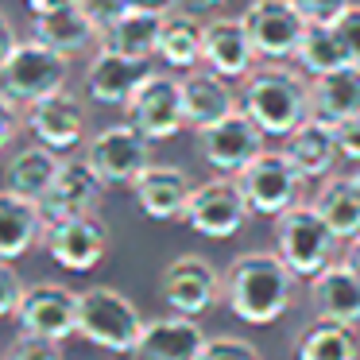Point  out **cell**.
<instances>
[{"label": "cell", "instance_id": "18", "mask_svg": "<svg viewBox=\"0 0 360 360\" xmlns=\"http://www.w3.org/2000/svg\"><path fill=\"white\" fill-rule=\"evenodd\" d=\"M27 128L35 132V140L47 143L55 151H70L86 140V105L74 94L58 89V94L43 97L27 109Z\"/></svg>", "mask_w": 360, "mask_h": 360}, {"label": "cell", "instance_id": "34", "mask_svg": "<svg viewBox=\"0 0 360 360\" xmlns=\"http://www.w3.org/2000/svg\"><path fill=\"white\" fill-rule=\"evenodd\" d=\"M24 298H27L24 279L16 275L12 259H4V267H0V310H4V318H16L20 306H24Z\"/></svg>", "mask_w": 360, "mask_h": 360}, {"label": "cell", "instance_id": "30", "mask_svg": "<svg viewBox=\"0 0 360 360\" xmlns=\"http://www.w3.org/2000/svg\"><path fill=\"white\" fill-rule=\"evenodd\" d=\"M356 326L345 321L318 318L314 326H306L295 341V360H360L356 349Z\"/></svg>", "mask_w": 360, "mask_h": 360}, {"label": "cell", "instance_id": "23", "mask_svg": "<svg viewBox=\"0 0 360 360\" xmlns=\"http://www.w3.org/2000/svg\"><path fill=\"white\" fill-rule=\"evenodd\" d=\"M58 171H63V159H58L55 148H47V143H27L4 167V190L24 194L32 202H43L51 194V186H55Z\"/></svg>", "mask_w": 360, "mask_h": 360}, {"label": "cell", "instance_id": "21", "mask_svg": "<svg viewBox=\"0 0 360 360\" xmlns=\"http://www.w3.org/2000/svg\"><path fill=\"white\" fill-rule=\"evenodd\" d=\"M47 225L51 221L39 202H32L24 194H12V190L0 194V256L4 259L16 264L27 248H35L47 236Z\"/></svg>", "mask_w": 360, "mask_h": 360}, {"label": "cell", "instance_id": "7", "mask_svg": "<svg viewBox=\"0 0 360 360\" xmlns=\"http://www.w3.org/2000/svg\"><path fill=\"white\" fill-rule=\"evenodd\" d=\"M248 198H244L240 182L233 179H210L202 186H194L190 194V205H186V225L194 233L210 236V240H229L236 236L244 225H248Z\"/></svg>", "mask_w": 360, "mask_h": 360}, {"label": "cell", "instance_id": "2", "mask_svg": "<svg viewBox=\"0 0 360 360\" xmlns=\"http://www.w3.org/2000/svg\"><path fill=\"white\" fill-rule=\"evenodd\" d=\"M70 58L47 47L43 39H20L0 63V97L8 109H32L35 101L66 89Z\"/></svg>", "mask_w": 360, "mask_h": 360}, {"label": "cell", "instance_id": "36", "mask_svg": "<svg viewBox=\"0 0 360 360\" xmlns=\"http://www.w3.org/2000/svg\"><path fill=\"white\" fill-rule=\"evenodd\" d=\"M202 360H259V352L240 337H210V349Z\"/></svg>", "mask_w": 360, "mask_h": 360}, {"label": "cell", "instance_id": "12", "mask_svg": "<svg viewBox=\"0 0 360 360\" xmlns=\"http://www.w3.org/2000/svg\"><path fill=\"white\" fill-rule=\"evenodd\" d=\"M47 252L66 271H94L109 252V229L97 213H78L47 225Z\"/></svg>", "mask_w": 360, "mask_h": 360}, {"label": "cell", "instance_id": "43", "mask_svg": "<svg viewBox=\"0 0 360 360\" xmlns=\"http://www.w3.org/2000/svg\"><path fill=\"white\" fill-rule=\"evenodd\" d=\"M345 264H349L352 271L360 275V236H356V240H352V248H349V256H345Z\"/></svg>", "mask_w": 360, "mask_h": 360}, {"label": "cell", "instance_id": "25", "mask_svg": "<svg viewBox=\"0 0 360 360\" xmlns=\"http://www.w3.org/2000/svg\"><path fill=\"white\" fill-rule=\"evenodd\" d=\"M35 39H43L47 47H55L58 55L74 58V55L89 51L97 39H101V27L94 24V16H89L82 4H66V8L35 16Z\"/></svg>", "mask_w": 360, "mask_h": 360}, {"label": "cell", "instance_id": "24", "mask_svg": "<svg viewBox=\"0 0 360 360\" xmlns=\"http://www.w3.org/2000/svg\"><path fill=\"white\" fill-rule=\"evenodd\" d=\"M182 101H186L190 128H210L217 120H225L229 112H236V97L229 89V78H221L210 66L182 78Z\"/></svg>", "mask_w": 360, "mask_h": 360}, {"label": "cell", "instance_id": "27", "mask_svg": "<svg viewBox=\"0 0 360 360\" xmlns=\"http://www.w3.org/2000/svg\"><path fill=\"white\" fill-rule=\"evenodd\" d=\"M283 151L290 155V163L302 171V179H326L329 171H333L337 155H341V148H337V136L329 124H321V120H302V124L295 128L290 136H283Z\"/></svg>", "mask_w": 360, "mask_h": 360}, {"label": "cell", "instance_id": "40", "mask_svg": "<svg viewBox=\"0 0 360 360\" xmlns=\"http://www.w3.org/2000/svg\"><path fill=\"white\" fill-rule=\"evenodd\" d=\"M229 0H179V8H186V12H217V8H225Z\"/></svg>", "mask_w": 360, "mask_h": 360}, {"label": "cell", "instance_id": "5", "mask_svg": "<svg viewBox=\"0 0 360 360\" xmlns=\"http://www.w3.org/2000/svg\"><path fill=\"white\" fill-rule=\"evenodd\" d=\"M275 244H279V256L295 267V275L314 279L321 275L337 256V244L341 236L333 233L326 217H321L318 205H290L287 213L275 217Z\"/></svg>", "mask_w": 360, "mask_h": 360}, {"label": "cell", "instance_id": "41", "mask_svg": "<svg viewBox=\"0 0 360 360\" xmlns=\"http://www.w3.org/2000/svg\"><path fill=\"white\" fill-rule=\"evenodd\" d=\"M66 4H78V0H27V8H32V16H43V12L66 8Z\"/></svg>", "mask_w": 360, "mask_h": 360}, {"label": "cell", "instance_id": "17", "mask_svg": "<svg viewBox=\"0 0 360 360\" xmlns=\"http://www.w3.org/2000/svg\"><path fill=\"white\" fill-rule=\"evenodd\" d=\"M105 186H109V182L97 174V167L89 163V159H70V163H63L51 194L43 198L39 205H43V213H47V221L78 217V213H97Z\"/></svg>", "mask_w": 360, "mask_h": 360}, {"label": "cell", "instance_id": "1", "mask_svg": "<svg viewBox=\"0 0 360 360\" xmlns=\"http://www.w3.org/2000/svg\"><path fill=\"white\" fill-rule=\"evenodd\" d=\"M295 267L279 252H244L225 271V302L248 326H271L295 302Z\"/></svg>", "mask_w": 360, "mask_h": 360}, {"label": "cell", "instance_id": "39", "mask_svg": "<svg viewBox=\"0 0 360 360\" xmlns=\"http://www.w3.org/2000/svg\"><path fill=\"white\" fill-rule=\"evenodd\" d=\"M298 8L306 12L310 20H321V24H333L345 8H349V0H295Z\"/></svg>", "mask_w": 360, "mask_h": 360}, {"label": "cell", "instance_id": "42", "mask_svg": "<svg viewBox=\"0 0 360 360\" xmlns=\"http://www.w3.org/2000/svg\"><path fill=\"white\" fill-rule=\"evenodd\" d=\"M136 8H151V12H174L179 0H132Z\"/></svg>", "mask_w": 360, "mask_h": 360}, {"label": "cell", "instance_id": "10", "mask_svg": "<svg viewBox=\"0 0 360 360\" xmlns=\"http://www.w3.org/2000/svg\"><path fill=\"white\" fill-rule=\"evenodd\" d=\"M151 136H143L132 120L109 124L89 140L86 159L97 167L105 182H136L151 167Z\"/></svg>", "mask_w": 360, "mask_h": 360}, {"label": "cell", "instance_id": "37", "mask_svg": "<svg viewBox=\"0 0 360 360\" xmlns=\"http://www.w3.org/2000/svg\"><path fill=\"white\" fill-rule=\"evenodd\" d=\"M78 4L89 12V16H94V24L101 27V35L109 32V27L117 24L128 8H132V0H78Z\"/></svg>", "mask_w": 360, "mask_h": 360}, {"label": "cell", "instance_id": "33", "mask_svg": "<svg viewBox=\"0 0 360 360\" xmlns=\"http://www.w3.org/2000/svg\"><path fill=\"white\" fill-rule=\"evenodd\" d=\"M58 345H63V341H51V337H39V333H27V329H24V333L8 345L4 360H63Z\"/></svg>", "mask_w": 360, "mask_h": 360}, {"label": "cell", "instance_id": "4", "mask_svg": "<svg viewBox=\"0 0 360 360\" xmlns=\"http://www.w3.org/2000/svg\"><path fill=\"white\" fill-rule=\"evenodd\" d=\"M148 321L140 318L132 298H124L117 287H86L78 295V333L97 349H109L136 356V345Z\"/></svg>", "mask_w": 360, "mask_h": 360}, {"label": "cell", "instance_id": "3", "mask_svg": "<svg viewBox=\"0 0 360 360\" xmlns=\"http://www.w3.org/2000/svg\"><path fill=\"white\" fill-rule=\"evenodd\" d=\"M244 112H252L267 136H290L310 120V82L283 66L256 70L244 86Z\"/></svg>", "mask_w": 360, "mask_h": 360}, {"label": "cell", "instance_id": "32", "mask_svg": "<svg viewBox=\"0 0 360 360\" xmlns=\"http://www.w3.org/2000/svg\"><path fill=\"white\" fill-rule=\"evenodd\" d=\"M321 210V217L333 225V233L341 240H356L360 236V186L356 179H333L326 182V190L314 202Z\"/></svg>", "mask_w": 360, "mask_h": 360}, {"label": "cell", "instance_id": "44", "mask_svg": "<svg viewBox=\"0 0 360 360\" xmlns=\"http://www.w3.org/2000/svg\"><path fill=\"white\" fill-rule=\"evenodd\" d=\"M352 179H356V186H360V171H356V174H352Z\"/></svg>", "mask_w": 360, "mask_h": 360}, {"label": "cell", "instance_id": "8", "mask_svg": "<svg viewBox=\"0 0 360 360\" xmlns=\"http://www.w3.org/2000/svg\"><path fill=\"white\" fill-rule=\"evenodd\" d=\"M264 128L244 109L229 112L210 128H198V151L217 174H240L256 155H264Z\"/></svg>", "mask_w": 360, "mask_h": 360}, {"label": "cell", "instance_id": "11", "mask_svg": "<svg viewBox=\"0 0 360 360\" xmlns=\"http://www.w3.org/2000/svg\"><path fill=\"white\" fill-rule=\"evenodd\" d=\"M128 120L151 140H174L186 124V101H182V82L171 74H148L136 97L124 105Z\"/></svg>", "mask_w": 360, "mask_h": 360}, {"label": "cell", "instance_id": "9", "mask_svg": "<svg viewBox=\"0 0 360 360\" xmlns=\"http://www.w3.org/2000/svg\"><path fill=\"white\" fill-rule=\"evenodd\" d=\"M244 24H248V35L259 55L283 63V58L298 55L302 35L310 27V16L298 8L295 0H252L248 12H244Z\"/></svg>", "mask_w": 360, "mask_h": 360}, {"label": "cell", "instance_id": "13", "mask_svg": "<svg viewBox=\"0 0 360 360\" xmlns=\"http://www.w3.org/2000/svg\"><path fill=\"white\" fill-rule=\"evenodd\" d=\"M217 298H225V279L213 271L210 259L186 252V256L171 259V264L163 267V302L171 306L174 314L198 318V314H205Z\"/></svg>", "mask_w": 360, "mask_h": 360}, {"label": "cell", "instance_id": "28", "mask_svg": "<svg viewBox=\"0 0 360 360\" xmlns=\"http://www.w3.org/2000/svg\"><path fill=\"white\" fill-rule=\"evenodd\" d=\"M163 20L167 12H151V8H128L109 32L101 35L105 47L112 51H124L132 58H143L148 63L151 55H159V39H163Z\"/></svg>", "mask_w": 360, "mask_h": 360}, {"label": "cell", "instance_id": "22", "mask_svg": "<svg viewBox=\"0 0 360 360\" xmlns=\"http://www.w3.org/2000/svg\"><path fill=\"white\" fill-rule=\"evenodd\" d=\"M360 112V66H341V70L318 74L310 82V117L321 124H341V120Z\"/></svg>", "mask_w": 360, "mask_h": 360}, {"label": "cell", "instance_id": "19", "mask_svg": "<svg viewBox=\"0 0 360 360\" xmlns=\"http://www.w3.org/2000/svg\"><path fill=\"white\" fill-rule=\"evenodd\" d=\"M132 190H136V205H140L151 221H174V217H186L194 182H190L186 171H179V167H171V163H151L148 171L132 182Z\"/></svg>", "mask_w": 360, "mask_h": 360}, {"label": "cell", "instance_id": "26", "mask_svg": "<svg viewBox=\"0 0 360 360\" xmlns=\"http://www.w3.org/2000/svg\"><path fill=\"white\" fill-rule=\"evenodd\" d=\"M314 310L318 318L360 326V275L349 264H329L321 275H314Z\"/></svg>", "mask_w": 360, "mask_h": 360}, {"label": "cell", "instance_id": "15", "mask_svg": "<svg viewBox=\"0 0 360 360\" xmlns=\"http://www.w3.org/2000/svg\"><path fill=\"white\" fill-rule=\"evenodd\" d=\"M148 63L143 58H132L124 51H112L101 43V51L94 55L86 70V94L101 105H128L136 97V89L148 82Z\"/></svg>", "mask_w": 360, "mask_h": 360}, {"label": "cell", "instance_id": "6", "mask_svg": "<svg viewBox=\"0 0 360 360\" xmlns=\"http://www.w3.org/2000/svg\"><path fill=\"white\" fill-rule=\"evenodd\" d=\"M236 182H240L252 213L279 217L290 205H298V194H302L306 179H302V171L290 163L287 151H264V155H256L240 174H236Z\"/></svg>", "mask_w": 360, "mask_h": 360}, {"label": "cell", "instance_id": "31", "mask_svg": "<svg viewBox=\"0 0 360 360\" xmlns=\"http://www.w3.org/2000/svg\"><path fill=\"white\" fill-rule=\"evenodd\" d=\"M295 58L310 78L329 74V70H341V66H352L349 51H345L341 35H337V27L321 24V20H310V27H306V35H302V47H298Z\"/></svg>", "mask_w": 360, "mask_h": 360}, {"label": "cell", "instance_id": "14", "mask_svg": "<svg viewBox=\"0 0 360 360\" xmlns=\"http://www.w3.org/2000/svg\"><path fill=\"white\" fill-rule=\"evenodd\" d=\"M16 321L27 333L51 337V341H66V337L78 333V295L58 287V283H39V287L27 290Z\"/></svg>", "mask_w": 360, "mask_h": 360}, {"label": "cell", "instance_id": "38", "mask_svg": "<svg viewBox=\"0 0 360 360\" xmlns=\"http://www.w3.org/2000/svg\"><path fill=\"white\" fill-rule=\"evenodd\" d=\"M333 136H337L341 155L352 159V163H360V112L349 117V120H341V124H333Z\"/></svg>", "mask_w": 360, "mask_h": 360}, {"label": "cell", "instance_id": "35", "mask_svg": "<svg viewBox=\"0 0 360 360\" xmlns=\"http://www.w3.org/2000/svg\"><path fill=\"white\" fill-rule=\"evenodd\" d=\"M333 27H337V35H341L345 51H349V63L360 66V4H349V8L333 20Z\"/></svg>", "mask_w": 360, "mask_h": 360}, {"label": "cell", "instance_id": "16", "mask_svg": "<svg viewBox=\"0 0 360 360\" xmlns=\"http://www.w3.org/2000/svg\"><path fill=\"white\" fill-rule=\"evenodd\" d=\"M210 349V337L190 314H174L171 318H155L143 326L136 356L140 360H202Z\"/></svg>", "mask_w": 360, "mask_h": 360}, {"label": "cell", "instance_id": "29", "mask_svg": "<svg viewBox=\"0 0 360 360\" xmlns=\"http://www.w3.org/2000/svg\"><path fill=\"white\" fill-rule=\"evenodd\" d=\"M159 58L174 70H194L198 63H205V24H198V12H186V8L167 12Z\"/></svg>", "mask_w": 360, "mask_h": 360}, {"label": "cell", "instance_id": "20", "mask_svg": "<svg viewBox=\"0 0 360 360\" xmlns=\"http://www.w3.org/2000/svg\"><path fill=\"white\" fill-rule=\"evenodd\" d=\"M256 43L248 35V24L233 16H217L205 24V66L217 70L221 78H244L256 58Z\"/></svg>", "mask_w": 360, "mask_h": 360}]
</instances>
